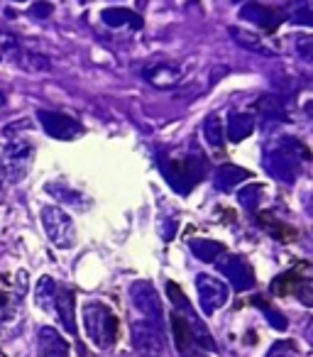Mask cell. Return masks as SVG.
<instances>
[{"instance_id":"cell-1","label":"cell","mask_w":313,"mask_h":357,"mask_svg":"<svg viewBox=\"0 0 313 357\" xmlns=\"http://www.w3.org/2000/svg\"><path fill=\"white\" fill-rule=\"evenodd\" d=\"M81 318H84L86 335L93 342V347L108 350V347L115 345V340H118V318L105 303H86L84 311H81Z\"/></svg>"},{"instance_id":"cell-2","label":"cell","mask_w":313,"mask_h":357,"mask_svg":"<svg viewBox=\"0 0 313 357\" xmlns=\"http://www.w3.org/2000/svg\"><path fill=\"white\" fill-rule=\"evenodd\" d=\"M167 294H169L171 303H174V316L179 318L181 323H184L186 333H189L191 342H194V347H204V350H215V340L211 337L208 328L204 326V321H201L199 316H196L194 306H191V301L184 296V291H181L179 287H176L174 282L167 284Z\"/></svg>"},{"instance_id":"cell-3","label":"cell","mask_w":313,"mask_h":357,"mask_svg":"<svg viewBox=\"0 0 313 357\" xmlns=\"http://www.w3.org/2000/svg\"><path fill=\"white\" fill-rule=\"evenodd\" d=\"M42 225L49 243L59 250H69L76 245V225L71 215L59 206H45L42 208Z\"/></svg>"},{"instance_id":"cell-4","label":"cell","mask_w":313,"mask_h":357,"mask_svg":"<svg viewBox=\"0 0 313 357\" xmlns=\"http://www.w3.org/2000/svg\"><path fill=\"white\" fill-rule=\"evenodd\" d=\"M132 347L139 357H162L165 352V333H162V323L152 321H139L132 323Z\"/></svg>"},{"instance_id":"cell-5","label":"cell","mask_w":313,"mask_h":357,"mask_svg":"<svg viewBox=\"0 0 313 357\" xmlns=\"http://www.w3.org/2000/svg\"><path fill=\"white\" fill-rule=\"evenodd\" d=\"M196 291H199L201 311H204L206 316H213L218 308H223L230 296L228 284L220 282L213 274H199V277H196Z\"/></svg>"},{"instance_id":"cell-6","label":"cell","mask_w":313,"mask_h":357,"mask_svg":"<svg viewBox=\"0 0 313 357\" xmlns=\"http://www.w3.org/2000/svg\"><path fill=\"white\" fill-rule=\"evenodd\" d=\"M130 301L137 308V313L144 318V321L152 323H162V301L157 289L149 282H135L130 287Z\"/></svg>"},{"instance_id":"cell-7","label":"cell","mask_w":313,"mask_h":357,"mask_svg":"<svg viewBox=\"0 0 313 357\" xmlns=\"http://www.w3.org/2000/svg\"><path fill=\"white\" fill-rule=\"evenodd\" d=\"M142 79L154 89L169 91L181 84L184 71H181V66L169 64V61H154V64L142 66Z\"/></svg>"},{"instance_id":"cell-8","label":"cell","mask_w":313,"mask_h":357,"mask_svg":"<svg viewBox=\"0 0 313 357\" xmlns=\"http://www.w3.org/2000/svg\"><path fill=\"white\" fill-rule=\"evenodd\" d=\"M37 118H40L45 132L49 135V137H54V139H74V137H79V135L84 132V128H81V125L76 123L71 115L40 110V113H37Z\"/></svg>"},{"instance_id":"cell-9","label":"cell","mask_w":313,"mask_h":357,"mask_svg":"<svg viewBox=\"0 0 313 357\" xmlns=\"http://www.w3.org/2000/svg\"><path fill=\"white\" fill-rule=\"evenodd\" d=\"M264 164H267L269 172L277 178H282V181H293V178L298 176V172H301V162H298L296 152L284 149V147L272 149V152L267 154V159H264Z\"/></svg>"},{"instance_id":"cell-10","label":"cell","mask_w":313,"mask_h":357,"mask_svg":"<svg viewBox=\"0 0 313 357\" xmlns=\"http://www.w3.org/2000/svg\"><path fill=\"white\" fill-rule=\"evenodd\" d=\"M32 164V144L27 142H13L6 149V157H3V169L6 174H10L13 181H20L27 176V169Z\"/></svg>"},{"instance_id":"cell-11","label":"cell","mask_w":313,"mask_h":357,"mask_svg":"<svg viewBox=\"0 0 313 357\" xmlns=\"http://www.w3.org/2000/svg\"><path fill=\"white\" fill-rule=\"evenodd\" d=\"M220 272L228 277V282L235 287V291H247V289L254 287V274L243 257L228 255V257L220 262Z\"/></svg>"},{"instance_id":"cell-12","label":"cell","mask_w":313,"mask_h":357,"mask_svg":"<svg viewBox=\"0 0 313 357\" xmlns=\"http://www.w3.org/2000/svg\"><path fill=\"white\" fill-rule=\"evenodd\" d=\"M240 17L247 20V22H254V25L262 27V30H267V32H274L279 25H282V15H279V10H274V8H269V6H262V3H257V0L243 6Z\"/></svg>"},{"instance_id":"cell-13","label":"cell","mask_w":313,"mask_h":357,"mask_svg":"<svg viewBox=\"0 0 313 357\" xmlns=\"http://www.w3.org/2000/svg\"><path fill=\"white\" fill-rule=\"evenodd\" d=\"M228 32H230V37L243 47V50L254 52V54H259V56H274L277 54V50L269 47L267 42H264V37H259L257 32L245 30V27H228Z\"/></svg>"},{"instance_id":"cell-14","label":"cell","mask_w":313,"mask_h":357,"mask_svg":"<svg viewBox=\"0 0 313 357\" xmlns=\"http://www.w3.org/2000/svg\"><path fill=\"white\" fill-rule=\"evenodd\" d=\"M37 340H40L42 357H69V345H66V340L54 328H40Z\"/></svg>"},{"instance_id":"cell-15","label":"cell","mask_w":313,"mask_h":357,"mask_svg":"<svg viewBox=\"0 0 313 357\" xmlns=\"http://www.w3.org/2000/svg\"><path fill=\"white\" fill-rule=\"evenodd\" d=\"M54 311L59 316L61 326L66 328L69 333H76V311H74V294L69 289H56L54 296Z\"/></svg>"},{"instance_id":"cell-16","label":"cell","mask_w":313,"mask_h":357,"mask_svg":"<svg viewBox=\"0 0 313 357\" xmlns=\"http://www.w3.org/2000/svg\"><path fill=\"white\" fill-rule=\"evenodd\" d=\"M247 176H250L247 169L235 167V164H223V167L215 169L213 181H215V189H220V191H233L235 186L243 184V181Z\"/></svg>"},{"instance_id":"cell-17","label":"cell","mask_w":313,"mask_h":357,"mask_svg":"<svg viewBox=\"0 0 313 357\" xmlns=\"http://www.w3.org/2000/svg\"><path fill=\"white\" fill-rule=\"evenodd\" d=\"M100 20L108 27H132V30H139L142 27V20H139L137 13L128 10V8H105L100 13Z\"/></svg>"},{"instance_id":"cell-18","label":"cell","mask_w":313,"mask_h":357,"mask_svg":"<svg viewBox=\"0 0 313 357\" xmlns=\"http://www.w3.org/2000/svg\"><path fill=\"white\" fill-rule=\"evenodd\" d=\"M252 130H254L252 115H247V113H230L228 130H225L228 139H233V142H243V139H247L250 135H252Z\"/></svg>"},{"instance_id":"cell-19","label":"cell","mask_w":313,"mask_h":357,"mask_svg":"<svg viewBox=\"0 0 313 357\" xmlns=\"http://www.w3.org/2000/svg\"><path fill=\"white\" fill-rule=\"evenodd\" d=\"M189 248H191V252L201 259V262H218L225 252L223 245L215 243V240H206V238H194L189 243Z\"/></svg>"},{"instance_id":"cell-20","label":"cell","mask_w":313,"mask_h":357,"mask_svg":"<svg viewBox=\"0 0 313 357\" xmlns=\"http://www.w3.org/2000/svg\"><path fill=\"white\" fill-rule=\"evenodd\" d=\"M56 282L52 277H42L37 282V289H35V301L42 311H52L54 308V296H56Z\"/></svg>"},{"instance_id":"cell-21","label":"cell","mask_w":313,"mask_h":357,"mask_svg":"<svg viewBox=\"0 0 313 357\" xmlns=\"http://www.w3.org/2000/svg\"><path fill=\"white\" fill-rule=\"evenodd\" d=\"M204 137L213 149H220L225 144V125L218 115H208L204 120Z\"/></svg>"},{"instance_id":"cell-22","label":"cell","mask_w":313,"mask_h":357,"mask_svg":"<svg viewBox=\"0 0 313 357\" xmlns=\"http://www.w3.org/2000/svg\"><path fill=\"white\" fill-rule=\"evenodd\" d=\"M289 15H291V20L296 22V25L311 27L313 25V3L311 0H293Z\"/></svg>"},{"instance_id":"cell-23","label":"cell","mask_w":313,"mask_h":357,"mask_svg":"<svg viewBox=\"0 0 313 357\" xmlns=\"http://www.w3.org/2000/svg\"><path fill=\"white\" fill-rule=\"evenodd\" d=\"M254 108H257L262 115H267V118H274V115L284 113V103L279 96H262V98L254 103Z\"/></svg>"},{"instance_id":"cell-24","label":"cell","mask_w":313,"mask_h":357,"mask_svg":"<svg viewBox=\"0 0 313 357\" xmlns=\"http://www.w3.org/2000/svg\"><path fill=\"white\" fill-rule=\"evenodd\" d=\"M259 199H262V186H259V184L247 186V189H243V191L238 194V201H240V204H243L247 211H254V208H257Z\"/></svg>"},{"instance_id":"cell-25","label":"cell","mask_w":313,"mask_h":357,"mask_svg":"<svg viewBox=\"0 0 313 357\" xmlns=\"http://www.w3.org/2000/svg\"><path fill=\"white\" fill-rule=\"evenodd\" d=\"M17 47H20L17 37L13 35V32H8V30H3V27H0V54H10V52H17Z\"/></svg>"},{"instance_id":"cell-26","label":"cell","mask_w":313,"mask_h":357,"mask_svg":"<svg viewBox=\"0 0 313 357\" xmlns=\"http://www.w3.org/2000/svg\"><path fill=\"white\" fill-rule=\"evenodd\" d=\"M296 52L303 61H311L313 59V40L308 35H301L296 40Z\"/></svg>"},{"instance_id":"cell-27","label":"cell","mask_w":313,"mask_h":357,"mask_svg":"<svg viewBox=\"0 0 313 357\" xmlns=\"http://www.w3.org/2000/svg\"><path fill=\"white\" fill-rule=\"evenodd\" d=\"M296 355V347H293V342H277V345L272 347V350L267 352V357H293Z\"/></svg>"},{"instance_id":"cell-28","label":"cell","mask_w":313,"mask_h":357,"mask_svg":"<svg viewBox=\"0 0 313 357\" xmlns=\"http://www.w3.org/2000/svg\"><path fill=\"white\" fill-rule=\"evenodd\" d=\"M264 313H267L269 323H272L277 331H287V321H284V316H279L277 311H272V308H267V306H264Z\"/></svg>"},{"instance_id":"cell-29","label":"cell","mask_w":313,"mask_h":357,"mask_svg":"<svg viewBox=\"0 0 313 357\" xmlns=\"http://www.w3.org/2000/svg\"><path fill=\"white\" fill-rule=\"evenodd\" d=\"M25 61L30 69H49V64H47V59L42 54H25Z\"/></svg>"},{"instance_id":"cell-30","label":"cell","mask_w":313,"mask_h":357,"mask_svg":"<svg viewBox=\"0 0 313 357\" xmlns=\"http://www.w3.org/2000/svg\"><path fill=\"white\" fill-rule=\"evenodd\" d=\"M32 15H40V17L52 15V6L49 3H35V6H32Z\"/></svg>"},{"instance_id":"cell-31","label":"cell","mask_w":313,"mask_h":357,"mask_svg":"<svg viewBox=\"0 0 313 357\" xmlns=\"http://www.w3.org/2000/svg\"><path fill=\"white\" fill-rule=\"evenodd\" d=\"M181 355H184V357H208V355H204V352L196 350V347H189V350H184Z\"/></svg>"},{"instance_id":"cell-32","label":"cell","mask_w":313,"mask_h":357,"mask_svg":"<svg viewBox=\"0 0 313 357\" xmlns=\"http://www.w3.org/2000/svg\"><path fill=\"white\" fill-rule=\"evenodd\" d=\"M3 178H6V169H3V162H0V186H3Z\"/></svg>"},{"instance_id":"cell-33","label":"cell","mask_w":313,"mask_h":357,"mask_svg":"<svg viewBox=\"0 0 313 357\" xmlns=\"http://www.w3.org/2000/svg\"><path fill=\"white\" fill-rule=\"evenodd\" d=\"M13 3H27V0H13Z\"/></svg>"}]
</instances>
